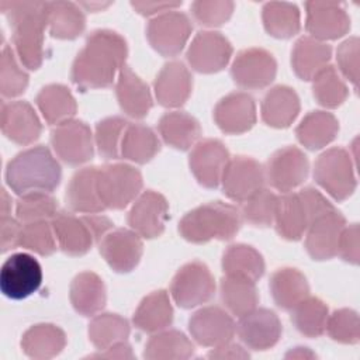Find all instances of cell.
Here are the masks:
<instances>
[{
    "label": "cell",
    "mask_w": 360,
    "mask_h": 360,
    "mask_svg": "<svg viewBox=\"0 0 360 360\" xmlns=\"http://www.w3.org/2000/svg\"><path fill=\"white\" fill-rule=\"evenodd\" d=\"M300 112V97L288 86L270 89L262 101V120L273 128L290 127Z\"/></svg>",
    "instance_id": "f1b7e54d"
},
{
    "label": "cell",
    "mask_w": 360,
    "mask_h": 360,
    "mask_svg": "<svg viewBox=\"0 0 360 360\" xmlns=\"http://www.w3.org/2000/svg\"><path fill=\"white\" fill-rule=\"evenodd\" d=\"M309 172L305 153L297 146H285L276 150L267 162L266 177L270 186L281 193H290L301 186Z\"/></svg>",
    "instance_id": "5bb4252c"
},
{
    "label": "cell",
    "mask_w": 360,
    "mask_h": 360,
    "mask_svg": "<svg viewBox=\"0 0 360 360\" xmlns=\"http://www.w3.org/2000/svg\"><path fill=\"white\" fill-rule=\"evenodd\" d=\"M233 1H217V0H197L191 4L190 10L194 20L205 27H218L226 22L232 13Z\"/></svg>",
    "instance_id": "db71d44e"
},
{
    "label": "cell",
    "mask_w": 360,
    "mask_h": 360,
    "mask_svg": "<svg viewBox=\"0 0 360 360\" xmlns=\"http://www.w3.org/2000/svg\"><path fill=\"white\" fill-rule=\"evenodd\" d=\"M160 150V141L155 131L143 124L127 125L121 141V156L138 165L148 163Z\"/></svg>",
    "instance_id": "f35d334b"
},
{
    "label": "cell",
    "mask_w": 360,
    "mask_h": 360,
    "mask_svg": "<svg viewBox=\"0 0 360 360\" xmlns=\"http://www.w3.org/2000/svg\"><path fill=\"white\" fill-rule=\"evenodd\" d=\"M307 31L318 41L338 39L350 30V17L342 3L307 1Z\"/></svg>",
    "instance_id": "e0dca14e"
},
{
    "label": "cell",
    "mask_w": 360,
    "mask_h": 360,
    "mask_svg": "<svg viewBox=\"0 0 360 360\" xmlns=\"http://www.w3.org/2000/svg\"><path fill=\"white\" fill-rule=\"evenodd\" d=\"M129 330L125 318L110 312L100 314L89 323V339L96 349L105 350L118 342L127 340Z\"/></svg>",
    "instance_id": "f6af8a7d"
},
{
    "label": "cell",
    "mask_w": 360,
    "mask_h": 360,
    "mask_svg": "<svg viewBox=\"0 0 360 360\" xmlns=\"http://www.w3.org/2000/svg\"><path fill=\"white\" fill-rule=\"evenodd\" d=\"M21 228L20 221L11 215H3L0 218V248L3 253L18 246Z\"/></svg>",
    "instance_id": "6f0895ef"
},
{
    "label": "cell",
    "mask_w": 360,
    "mask_h": 360,
    "mask_svg": "<svg viewBox=\"0 0 360 360\" xmlns=\"http://www.w3.org/2000/svg\"><path fill=\"white\" fill-rule=\"evenodd\" d=\"M345 226L346 219L336 208L315 219L305 232V249L308 255L314 260H329L335 257Z\"/></svg>",
    "instance_id": "7402d4cb"
},
{
    "label": "cell",
    "mask_w": 360,
    "mask_h": 360,
    "mask_svg": "<svg viewBox=\"0 0 360 360\" xmlns=\"http://www.w3.org/2000/svg\"><path fill=\"white\" fill-rule=\"evenodd\" d=\"M115 96L121 110L135 120L146 117L153 104L148 84L129 66H124L118 73Z\"/></svg>",
    "instance_id": "4316f807"
},
{
    "label": "cell",
    "mask_w": 360,
    "mask_h": 360,
    "mask_svg": "<svg viewBox=\"0 0 360 360\" xmlns=\"http://www.w3.org/2000/svg\"><path fill=\"white\" fill-rule=\"evenodd\" d=\"M49 34L58 39H75L86 28V17L72 1H46Z\"/></svg>",
    "instance_id": "74e56055"
},
{
    "label": "cell",
    "mask_w": 360,
    "mask_h": 360,
    "mask_svg": "<svg viewBox=\"0 0 360 360\" xmlns=\"http://www.w3.org/2000/svg\"><path fill=\"white\" fill-rule=\"evenodd\" d=\"M128 122L121 117H107L96 125V146L98 153L110 160L121 156V141Z\"/></svg>",
    "instance_id": "c3c4849f"
},
{
    "label": "cell",
    "mask_w": 360,
    "mask_h": 360,
    "mask_svg": "<svg viewBox=\"0 0 360 360\" xmlns=\"http://www.w3.org/2000/svg\"><path fill=\"white\" fill-rule=\"evenodd\" d=\"M325 330L339 343L356 345L360 340V321L357 312L349 308L336 309L328 316Z\"/></svg>",
    "instance_id": "f5cc1de1"
},
{
    "label": "cell",
    "mask_w": 360,
    "mask_h": 360,
    "mask_svg": "<svg viewBox=\"0 0 360 360\" xmlns=\"http://www.w3.org/2000/svg\"><path fill=\"white\" fill-rule=\"evenodd\" d=\"M127 55L124 37L110 30H96L73 60L72 82L80 89L108 87L125 66Z\"/></svg>",
    "instance_id": "6da1fadb"
},
{
    "label": "cell",
    "mask_w": 360,
    "mask_h": 360,
    "mask_svg": "<svg viewBox=\"0 0 360 360\" xmlns=\"http://www.w3.org/2000/svg\"><path fill=\"white\" fill-rule=\"evenodd\" d=\"M131 6L142 15L166 13L181 6V1H131Z\"/></svg>",
    "instance_id": "91938a15"
},
{
    "label": "cell",
    "mask_w": 360,
    "mask_h": 360,
    "mask_svg": "<svg viewBox=\"0 0 360 360\" xmlns=\"http://www.w3.org/2000/svg\"><path fill=\"white\" fill-rule=\"evenodd\" d=\"M214 120L225 134L238 135L249 131L256 122V104L253 97L243 91L226 94L217 103Z\"/></svg>",
    "instance_id": "603a6c76"
},
{
    "label": "cell",
    "mask_w": 360,
    "mask_h": 360,
    "mask_svg": "<svg viewBox=\"0 0 360 360\" xmlns=\"http://www.w3.org/2000/svg\"><path fill=\"white\" fill-rule=\"evenodd\" d=\"M90 359H117V360H132L135 359V354L131 349V346L127 343V340L118 342L112 346H110L105 350H100L98 353L90 354Z\"/></svg>",
    "instance_id": "94428289"
},
{
    "label": "cell",
    "mask_w": 360,
    "mask_h": 360,
    "mask_svg": "<svg viewBox=\"0 0 360 360\" xmlns=\"http://www.w3.org/2000/svg\"><path fill=\"white\" fill-rule=\"evenodd\" d=\"M193 31L190 18L180 11L170 10L152 18L146 27L150 46L163 56L179 55Z\"/></svg>",
    "instance_id": "9c48e42d"
},
{
    "label": "cell",
    "mask_w": 360,
    "mask_h": 360,
    "mask_svg": "<svg viewBox=\"0 0 360 360\" xmlns=\"http://www.w3.org/2000/svg\"><path fill=\"white\" fill-rule=\"evenodd\" d=\"M333 210L335 207L314 187L284 193L277 200L276 231L287 240H298L315 219Z\"/></svg>",
    "instance_id": "277c9868"
},
{
    "label": "cell",
    "mask_w": 360,
    "mask_h": 360,
    "mask_svg": "<svg viewBox=\"0 0 360 360\" xmlns=\"http://www.w3.org/2000/svg\"><path fill=\"white\" fill-rule=\"evenodd\" d=\"M191 338L201 346L215 347L232 340L236 325L232 316L219 307H204L188 319Z\"/></svg>",
    "instance_id": "2e32d148"
},
{
    "label": "cell",
    "mask_w": 360,
    "mask_h": 360,
    "mask_svg": "<svg viewBox=\"0 0 360 360\" xmlns=\"http://www.w3.org/2000/svg\"><path fill=\"white\" fill-rule=\"evenodd\" d=\"M42 283L39 262L28 253H14L1 266L0 288L11 300H22L34 294Z\"/></svg>",
    "instance_id": "30bf717a"
},
{
    "label": "cell",
    "mask_w": 360,
    "mask_h": 360,
    "mask_svg": "<svg viewBox=\"0 0 360 360\" xmlns=\"http://www.w3.org/2000/svg\"><path fill=\"white\" fill-rule=\"evenodd\" d=\"M208 359L215 360H239V359H249V353L238 343H233L232 340L222 343L219 346H215L208 354Z\"/></svg>",
    "instance_id": "680465c9"
},
{
    "label": "cell",
    "mask_w": 360,
    "mask_h": 360,
    "mask_svg": "<svg viewBox=\"0 0 360 360\" xmlns=\"http://www.w3.org/2000/svg\"><path fill=\"white\" fill-rule=\"evenodd\" d=\"M215 292V280L210 269L198 262L179 269L170 284V294L180 308H194L210 301Z\"/></svg>",
    "instance_id": "ba28073f"
},
{
    "label": "cell",
    "mask_w": 360,
    "mask_h": 360,
    "mask_svg": "<svg viewBox=\"0 0 360 360\" xmlns=\"http://www.w3.org/2000/svg\"><path fill=\"white\" fill-rule=\"evenodd\" d=\"M0 127L3 134L17 145H30L35 142L41 132V121L27 101H10L3 103Z\"/></svg>",
    "instance_id": "cb8c5ba5"
},
{
    "label": "cell",
    "mask_w": 360,
    "mask_h": 360,
    "mask_svg": "<svg viewBox=\"0 0 360 360\" xmlns=\"http://www.w3.org/2000/svg\"><path fill=\"white\" fill-rule=\"evenodd\" d=\"M314 97L325 108H336L349 96L346 83L342 80L338 70L328 65L319 70L312 79Z\"/></svg>",
    "instance_id": "bcb514c9"
},
{
    "label": "cell",
    "mask_w": 360,
    "mask_h": 360,
    "mask_svg": "<svg viewBox=\"0 0 360 360\" xmlns=\"http://www.w3.org/2000/svg\"><path fill=\"white\" fill-rule=\"evenodd\" d=\"M69 297L76 312L83 316L96 315L105 305V285L96 273L83 271L72 280Z\"/></svg>",
    "instance_id": "f546056e"
},
{
    "label": "cell",
    "mask_w": 360,
    "mask_h": 360,
    "mask_svg": "<svg viewBox=\"0 0 360 360\" xmlns=\"http://www.w3.org/2000/svg\"><path fill=\"white\" fill-rule=\"evenodd\" d=\"M339 122L328 111H311L295 128V135L302 146L311 150L322 149L329 145L338 135Z\"/></svg>",
    "instance_id": "836d02e7"
},
{
    "label": "cell",
    "mask_w": 360,
    "mask_h": 360,
    "mask_svg": "<svg viewBox=\"0 0 360 360\" xmlns=\"http://www.w3.org/2000/svg\"><path fill=\"white\" fill-rule=\"evenodd\" d=\"M98 167H83L77 170L66 188V202L75 212L97 214L105 210L97 190Z\"/></svg>",
    "instance_id": "83f0119b"
},
{
    "label": "cell",
    "mask_w": 360,
    "mask_h": 360,
    "mask_svg": "<svg viewBox=\"0 0 360 360\" xmlns=\"http://www.w3.org/2000/svg\"><path fill=\"white\" fill-rule=\"evenodd\" d=\"M193 89V77L184 63L179 60L167 62L158 73L153 90L158 103L167 108L183 105Z\"/></svg>",
    "instance_id": "d4e9b609"
},
{
    "label": "cell",
    "mask_w": 360,
    "mask_h": 360,
    "mask_svg": "<svg viewBox=\"0 0 360 360\" xmlns=\"http://www.w3.org/2000/svg\"><path fill=\"white\" fill-rule=\"evenodd\" d=\"M229 159V152L221 141L202 139L194 145L188 156V165L201 186L215 188L221 183L222 173Z\"/></svg>",
    "instance_id": "ffe728a7"
},
{
    "label": "cell",
    "mask_w": 360,
    "mask_h": 360,
    "mask_svg": "<svg viewBox=\"0 0 360 360\" xmlns=\"http://www.w3.org/2000/svg\"><path fill=\"white\" fill-rule=\"evenodd\" d=\"M278 195L262 188L250 198L243 201L240 217L253 226H269L274 222Z\"/></svg>",
    "instance_id": "681fc988"
},
{
    "label": "cell",
    "mask_w": 360,
    "mask_h": 360,
    "mask_svg": "<svg viewBox=\"0 0 360 360\" xmlns=\"http://www.w3.org/2000/svg\"><path fill=\"white\" fill-rule=\"evenodd\" d=\"M142 184L141 172L131 165L114 163L97 170V190L105 208H125L139 194Z\"/></svg>",
    "instance_id": "8992f818"
},
{
    "label": "cell",
    "mask_w": 360,
    "mask_h": 360,
    "mask_svg": "<svg viewBox=\"0 0 360 360\" xmlns=\"http://www.w3.org/2000/svg\"><path fill=\"white\" fill-rule=\"evenodd\" d=\"M98 249L114 271L128 273L138 266L143 253V243L135 231L118 228L110 231L98 242Z\"/></svg>",
    "instance_id": "d6986e66"
},
{
    "label": "cell",
    "mask_w": 360,
    "mask_h": 360,
    "mask_svg": "<svg viewBox=\"0 0 360 360\" xmlns=\"http://www.w3.org/2000/svg\"><path fill=\"white\" fill-rule=\"evenodd\" d=\"M158 129L163 141L174 149L187 150L201 135L200 122L184 111H170L160 117Z\"/></svg>",
    "instance_id": "e575fe53"
},
{
    "label": "cell",
    "mask_w": 360,
    "mask_h": 360,
    "mask_svg": "<svg viewBox=\"0 0 360 360\" xmlns=\"http://www.w3.org/2000/svg\"><path fill=\"white\" fill-rule=\"evenodd\" d=\"M111 3H100V1H97V3H79V6L80 7H84L86 10H90V11H98V10H103V8H105V7H108Z\"/></svg>",
    "instance_id": "03108f58"
},
{
    "label": "cell",
    "mask_w": 360,
    "mask_h": 360,
    "mask_svg": "<svg viewBox=\"0 0 360 360\" xmlns=\"http://www.w3.org/2000/svg\"><path fill=\"white\" fill-rule=\"evenodd\" d=\"M236 332L240 340L253 350H267L281 338V322L278 316L266 308H255L239 318Z\"/></svg>",
    "instance_id": "44dd1931"
},
{
    "label": "cell",
    "mask_w": 360,
    "mask_h": 360,
    "mask_svg": "<svg viewBox=\"0 0 360 360\" xmlns=\"http://www.w3.org/2000/svg\"><path fill=\"white\" fill-rule=\"evenodd\" d=\"M219 294L225 308L238 318L249 314L259 304L256 284L248 278L225 276L219 284Z\"/></svg>",
    "instance_id": "ab89813d"
},
{
    "label": "cell",
    "mask_w": 360,
    "mask_h": 360,
    "mask_svg": "<svg viewBox=\"0 0 360 360\" xmlns=\"http://www.w3.org/2000/svg\"><path fill=\"white\" fill-rule=\"evenodd\" d=\"M270 292L278 308L291 311L298 302L309 295V285L300 270L283 267L271 274Z\"/></svg>",
    "instance_id": "d590c367"
},
{
    "label": "cell",
    "mask_w": 360,
    "mask_h": 360,
    "mask_svg": "<svg viewBox=\"0 0 360 360\" xmlns=\"http://www.w3.org/2000/svg\"><path fill=\"white\" fill-rule=\"evenodd\" d=\"M291 311V319L301 335L307 338H318L325 332L329 311L322 300L308 295Z\"/></svg>",
    "instance_id": "ee69618b"
},
{
    "label": "cell",
    "mask_w": 360,
    "mask_h": 360,
    "mask_svg": "<svg viewBox=\"0 0 360 360\" xmlns=\"http://www.w3.org/2000/svg\"><path fill=\"white\" fill-rule=\"evenodd\" d=\"M264 179V169L257 160L248 156H236L228 160L221 183L228 198L243 202L263 188Z\"/></svg>",
    "instance_id": "4fadbf2b"
},
{
    "label": "cell",
    "mask_w": 360,
    "mask_h": 360,
    "mask_svg": "<svg viewBox=\"0 0 360 360\" xmlns=\"http://www.w3.org/2000/svg\"><path fill=\"white\" fill-rule=\"evenodd\" d=\"M277 62L274 56L263 48H248L240 51L231 68L233 82L249 90L267 87L276 77Z\"/></svg>",
    "instance_id": "7c38bea8"
},
{
    "label": "cell",
    "mask_w": 360,
    "mask_h": 360,
    "mask_svg": "<svg viewBox=\"0 0 360 360\" xmlns=\"http://www.w3.org/2000/svg\"><path fill=\"white\" fill-rule=\"evenodd\" d=\"M56 200L46 191L21 194L15 204L17 219L22 224L52 219L56 215Z\"/></svg>",
    "instance_id": "7dc6e473"
},
{
    "label": "cell",
    "mask_w": 360,
    "mask_h": 360,
    "mask_svg": "<svg viewBox=\"0 0 360 360\" xmlns=\"http://www.w3.org/2000/svg\"><path fill=\"white\" fill-rule=\"evenodd\" d=\"M98 214V212H97ZM97 214H89L84 215V219L87 222V225L91 229V233L96 239V242H100L114 226L112 221L110 218H107L105 215H97Z\"/></svg>",
    "instance_id": "6125c7cd"
},
{
    "label": "cell",
    "mask_w": 360,
    "mask_h": 360,
    "mask_svg": "<svg viewBox=\"0 0 360 360\" xmlns=\"http://www.w3.org/2000/svg\"><path fill=\"white\" fill-rule=\"evenodd\" d=\"M242 224L240 211L226 202L202 204L187 212L180 224V235L191 243H205L211 239H232Z\"/></svg>",
    "instance_id": "5b68a950"
},
{
    "label": "cell",
    "mask_w": 360,
    "mask_h": 360,
    "mask_svg": "<svg viewBox=\"0 0 360 360\" xmlns=\"http://www.w3.org/2000/svg\"><path fill=\"white\" fill-rule=\"evenodd\" d=\"M28 86V75L18 65L14 51L4 45L0 59V93L3 97H17Z\"/></svg>",
    "instance_id": "f907efd6"
},
{
    "label": "cell",
    "mask_w": 360,
    "mask_h": 360,
    "mask_svg": "<svg viewBox=\"0 0 360 360\" xmlns=\"http://www.w3.org/2000/svg\"><path fill=\"white\" fill-rule=\"evenodd\" d=\"M314 177L338 201L350 197L357 184L352 156L343 148H330L319 155L314 166Z\"/></svg>",
    "instance_id": "52a82bcc"
},
{
    "label": "cell",
    "mask_w": 360,
    "mask_h": 360,
    "mask_svg": "<svg viewBox=\"0 0 360 360\" xmlns=\"http://www.w3.org/2000/svg\"><path fill=\"white\" fill-rule=\"evenodd\" d=\"M359 53H360V39L357 37H350L343 41L336 51V60L343 76L353 83L357 89L359 79Z\"/></svg>",
    "instance_id": "11a10c76"
},
{
    "label": "cell",
    "mask_w": 360,
    "mask_h": 360,
    "mask_svg": "<svg viewBox=\"0 0 360 360\" xmlns=\"http://www.w3.org/2000/svg\"><path fill=\"white\" fill-rule=\"evenodd\" d=\"M0 10L13 31V44L20 62L37 70L44 60V31L46 21V1H0Z\"/></svg>",
    "instance_id": "7a4b0ae2"
},
{
    "label": "cell",
    "mask_w": 360,
    "mask_h": 360,
    "mask_svg": "<svg viewBox=\"0 0 360 360\" xmlns=\"http://www.w3.org/2000/svg\"><path fill=\"white\" fill-rule=\"evenodd\" d=\"M134 325L145 333L165 330L173 322V308L169 294L165 290L146 295L134 314Z\"/></svg>",
    "instance_id": "d6a6232c"
},
{
    "label": "cell",
    "mask_w": 360,
    "mask_h": 360,
    "mask_svg": "<svg viewBox=\"0 0 360 360\" xmlns=\"http://www.w3.org/2000/svg\"><path fill=\"white\" fill-rule=\"evenodd\" d=\"M194 353V345L180 330H160L148 340L143 357L149 360H186Z\"/></svg>",
    "instance_id": "b9f144b4"
},
{
    "label": "cell",
    "mask_w": 360,
    "mask_h": 360,
    "mask_svg": "<svg viewBox=\"0 0 360 360\" xmlns=\"http://www.w3.org/2000/svg\"><path fill=\"white\" fill-rule=\"evenodd\" d=\"M35 103L49 125H59L73 120L77 104L70 90L63 84H48L39 90Z\"/></svg>",
    "instance_id": "8d00e7d4"
},
{
    "label": "cell",
    "mask_w": 360,
    "mask_h": 360,
    "mask_svg": "<svg viewBox=\"0 0 360 360\" xmlns=\"http://www.w3.org/2000/svg\"><path fill=\"white\" fill-rule=\"evenodd\" d=\"M51 145L58 158L70 166L89 162L94 153L91 129L79 120H69L56 125L51 132Z\"/></svg>",
    "instance_id": "8fae6325"
},
{
    "label": "cell",
    "mask_w": 360,
    "mask_h": 360,
    "mask_svg": "<svg viewBox=\"0 0 360 360\" xmlns=\"http://www.w3.org/2000/svg\"><path fill=\"white\" fill-rule=\"evenodd\" d=\"M222 270L225 276L242 277L256 283L264 273V260L255 248L236 243L225 250L222 256Z\"/></svg>",
    "instance_id": "60d3db41"
},
{
    "label": "cell",
    "mask_w": 360,
    "mask_h": 360,
    "mask_svg": "<svg viewBox=\"0 0 360 360\" xmlns=\"http://www.w3.org/2000/svg\"><path fill=\"white\" fill-rule=\"evenodd\" d=\"M169 218L166 198L156 191L142 193L128 212V225L139 236L146 239L158 238L163 233Z\"/></svg>",
    "instance_id": "ac0fdd59"
},
{
    "label": "cell",
    "mask_w": 360,
    "mask_h": 360,
    "mask_svg": "<svg viewBox=\"0 0 360 360\" xmlns=\"http://www.w3.org/2000/svg\"><path fill=\"white\" fill-rule=\"evenodd\" d=\"M62 177L58 160L45 146H35L14 156L6 169L8 187L18 195L31 191H53Z\"/></svg>",
    "instance_id": "3957f363"
},
{
    "label": "cell",
    "mask_w": 360,
    "mask_h": 360,
    "mask_svg": "<svg viewBox=\"0 0 360 360\" xmlns=\"http://www.w3.org/2000/svg\"><path fill=\"white\" fill-rule=\"evenodd\" d=\"M232 52L231 42L221 32L200 31L193 38L186 58L194 70L200 73H215L228 65Z\"/></svg>",
    "instance_id": "9a60e30c"
},
{
    "label": "cell",
    "mask_w": 360,
    "mask_h": 360,
    "mask_svg": "<svg viewBox=\"0 0 360 360\" xmlns=\"http://www.w3.org/2000/svg\"><path fill=\"white\" fill-rule=\"evenodd\" d=\"M56 236L52 224L37 221L24 224L20 233L18 246L41 256H49L56 250Z\"/></svg>",
    "instance_id": "816d5d0a"
},
{
    "label": "cell",
    "mask_w": 360,
    "mask_h": 360,
    "mask_svg": "<svg viewBox=\"0 0 360 360\" xmlns=\"http://www.w3.org/2000/svg\"><path fill=\"white\" fill-rule=\"evenodd\" d=\"M58 246L69 256H82L96 242L84 217H76L68 211H59L51 221Z\"/></svg>",
    "instance_id": "484cf974"
},
{
    "label": "cell",
    "mask_w": 360,
    "mask_h": 360,
    "mask_svg": "<svg viewBox=\"0 0 360 360\" xmlns=\"http://www.w3.org/2000/svg\"><path fill=\"white\" fill-rule=\"evenodd\" d=\"M263 24L274 38L287 39L298 34L301 28L300 10L295 4L287 1H270L263 7Z\"/></svg>",
    "instance_id": "7bdbcfd3"
},
{
    "label": "cell",
    "mask_w": 360,
    "mask_h": 360,
    "mask_svg": "<svg viewBox=\"0 0 360 360\" xmlns=\"http://www.w3.org/2000/svg\"><path fill=\"white\" fill-rule=\"evenodd\" d=\"M359 225L352 224L349 226H345L338 245V253L345 262H349L350 264L359 263Z\"/></svg>",
    "instance_id": "9f6ffc18"
},
{
    "label": "cell",
    "mask_w": 360,
    "mask_h": 360,
    "mask_svg": "<svg viewBox=\"0 0 360 360\" xmlns=\"http://www.w3.org/2000/svg\"><path fill=\"white\" fill-rule=\"evenodd\" d=\"M330 56V45L312 37H301L291 52L292 70L300 79L312 80L319 70L328 66Z\"/></svg>",
    "instance_id": "4dcf8cb0"
},
{
    "label": "cell",
    "mask_w": 360,
    "mask_h": 360,
    "mask_svg": "<svg viewBox=\"0 0 360 360\" xmlns=\"http://www.w3.org/2000/svg\"><path fill=\"white\" fill-rule=\"evenodd\" d=\"M11 211V197H8L6 190H1V201H0V212L3 215H10Z\"/></svg>",
    "instance_id": "e7e4bbea"
},
{
    "label": "cell",
    "mask_w": 360,
    "mask_h": 360,
    "mask_svg": "<svg viewBox=\"0 0 360 360\" xmlns=\"http://www.w3.org/2000/svg\"><path fill=\"white\" fill-rule=\"evenodd\" d=\"M66 346L65 332L52 323H37L27 329L21 339L22 352L37 360L58 356Z\"/></svg>",
    "instance_id": "1f68e13d"
},
{
    "label": "cell",
    "mask_w": 360,
    "mask_h": 360,
    "mask_svg": "<svg viewBox=\"0 0 360 360\" xmlns=\"http://www.w3.org/2000/svg\"><path fill=\"white\" fill-rule=\"evenodd\" d=\"M316 354L312 353L308 347H294L287 354L285 359H315Z\"/></svg>",
    "instance_id": "be15d7a7"
}]
</instances>
